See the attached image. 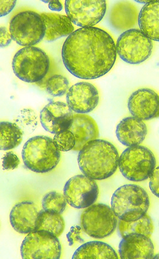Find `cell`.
<instances>
[{"label": "cell", "mask_w": 159, "mask_h": 259, "mask_svg": "<svg viewBox=\"0 0 159 259\" xmlns=\"http://www.w3.org/2000/svg\"><path fill=\"white\" fill-rule=\"evenodd\" d=\"M116 53L127 63L138 64L152 54V40L139 29L127 30L118 37L115 45Z\"/></svg>", "instance_id": "9c48e42d"}, {"label": "cell", "mask_w": 159, "mask_h": 259, "mask_svg": "<svg viewBox=\"0 0 159 259\" xmlns=\"http://www.w3.org/2000/svg\"><path fill=\"white\" fill-rule=\"evenodd\" d=\"M118 152L115 146L105 140L87 143L79 151L78 165L81 171L94 180L107 179L116 171Z\"/></svg>", "instance_id": "7a4b0ae2"}, {"label": "cell", "mask_w": 159, "mask_h": 259, "mask_svg": "<svg viewBox=\"0 0 159 259\" xmlns=\"http://www.w3.org/2000/svg\"><path fill=\"white\" fill-rule=\"evenodd\" d=\"M43 2L45 3H50V1H47V2H45V1H42Z\"/></svg>", "instance_id": "74e56055"}, {"label": "cell", "mask_w": 159, "mask_h": 259, "mask_svg": "<svg viewBox=\"0 0 159 259\" xmlns=\"http://www.w3.org/2000/svg\"><path fill=\"white\" fill-rule=\"evenodd\" d=\"M61 250L58 237L45 231H34L28 234L20 247L24 259H59Z\"/></svg>", "instance_id": "30bf717a"}, {"label": "cell", "mask_w": 159, "mask_h": 259, "mask_svg": "<svg viewBox=\"0 0 159 259\" xmlns=\"http://www.w3.org/2000/svg\"><path fill=\"white\" fill-rule=\"evenodd\" d=\"M60 151L51 138L37 136L31 138L24 145L22 158L25 167L37 174L51 171L60 160Z\"/></svg>", "instance_id": "277c9868"}, {"label": "cell", "mask_w": 159, "mask_h": 259, "mask_svg": "<svg viewBox=\"0 0 159 259\" xmlns=\"http://www.w3.org/2000/svg\"><path fill=\"white\" fill-rule=\"evenodd\" d=\"M14 123L20 128L23 134L32 133L37 125V115L32 110H22L15 119Z\"/></svg>", "instance_id": "83f0119b"}, {"label": "cell", "mask_w": 159, "mask_h": 259, "mask_svg": "<svg viewBox=\"0 0 159 259\" xmlns=\"http://www.w3.org/2000/svg\"><path fill=\"white\" fill-rule=\"evenodd\" d=\"M83 230L82 227L78 225L71 227L66 235L69 246H73L76 243L84 244L85 240L82 236Z\"/></svg>", "instance_id": "4dcf8cb0"}, {"label": "cell", "mask_w": 159, "mask_h": 259, "mask_svg": "<svg viewBox=\"0 0 159 259\" xmlns=\"http://www.w3.org/2000/svg\"><path fill=\"white\" fill-rule=\"evenodd\" d=\"M65 228V223L60 214L44 209L39 212L35 231H47L59 237Z\"/></svg>", "instance_id": "cb8c5ba5"}, {"label": "cell", "mask_w": 159, "mask_h": 259, "mask_svg": "<svg viewBox=\"0 0 159 259\" xmlns=\"http://www.w3.org/2000/svg\"><path fill=\"white\" fill-rule=\"evenodd\" d=\"M68 131L75 137L74 151H80L87 143L97 140L99 131L97 124L90 116L85 114L74 115L72 123Z\"/></svg>", "instance_id": "d6986e66"}, {"label": "cell", "mask_w": 159, "mask_h": 259, "mask_svg": "<svg viewBox=\"0 0 159 259\" xmlns=\"http://www.w3.org/2000/svg\"><path fill=\"white\" fill-rule=\"evenodd\" d=\"M63 194L67 203L77 209L89 207L94 204L99 196L98 186L95 180L83 175L70 178L66 182Z\"/></svg>", "instance_id": "8fae6325"}, {"label": "cell", "mask_w": 159, "mask_h": 259, "mask_svg": "<svg viewBox=\"0 0 159 259\" xmlns=\"http://www.w3.org/2000/svg\"><path fill=\"white\" fill-rule=\"evenodd\" d=\"M41 15L45 24L44 39L47 42L69 36L74 30L72 22L66 15L52 13H43Z\"/></svg>", "instance_id": "ffe728a7"}, {"label": "cell", "mask_w": 159, "mask_h": 259, "mask_svg": "<svg viewBox=\"0 0 159 259\" xmlns=\"http://www.w3.org/2000/svg\"><path fill=\"white\" fill-rule=\"evenodd\" d=\"M23 133L14 123L2 121L0 124V149L7 151L18 147L23 139Z\"/></svg>", "instance_id": "484cf974"}, {"label": "cell", "mask_w": 159, "mask_h": 259, "mask_svg": "<svg viewBox=\"0 0 159 259\" xmlns=\"http://www.w3.org/2000/svg\"><path fill=\"white\" fill-rule=\"evenodd\" d=\"M73 111L67 104L51 102L41 112L39 119L46 131L53 134L68 131L73 119Z\"/></svg>", "instance_id": "4fadbf2b"}, {"label": "cell", "mask_w": 159, "mask_h": 259, "mask_svg": "<svg viewBox=\"0 0 159 259\" xmlns=\"http://www.w3.org/2000/svg\"><path fill=\"white\" fill-rule=\"evenodd\" d=\"M72 258H118V256L106 243L93 241L84 243L75 250Z\"/></svg>", "instance_id": "603a6c76"}, {"label": "cell", "mask_w": 159, "mask_h": 259, "mask_svg": "<svg viewBox=\"0 0 159 259\" xmlns=\"http://www.w3.org/2000/svg\"><path fill=\"white\" fill-rule=\"evenodd\" d=\"M46 91L53 97H61L65 95L69 89L68 79L61 75H55L47 80Z\"/></svg>", "instance_id": "f1b7e54d"}, {"label": "cell", "mask_w": 159, "mask_h": 259, "mask_svg": "<svg viewBox=\"0 0 159 259\" xmlns=\"http://www.w3.org/2000/svg\"><path fill=\"white\" fill-rule=\"evenodd\" d=\"M17 1H5V0H1L0 1V16L3 17L9 13H10L14 9Z\"/></svg>", "instance_id": "836d02e7"}, {"label": "cell", "mask_w": 159, "mask_h": 259, "mask_svg": "<svg viewBox=\"0 0 159 259\" xmlns=\"http://www.w3.org/2000/svg\"><path fill=\"white\" fill-rule=\"evenodd\" d=\"M147 128L143 120L134 117L124 118L116 128L119 142L126 147L139 145L145 139Z\"/></svg>", "instance_id": "ac0fdd59"}, {"label": "cell", "mask_w": 159, "mask_h": 259, "mask_svg": "<svg viewBox=\"0 0 159 259\" xmlns=\"http://www.w3.org/2000/svg\"><path fill=\"white\" fill-rule=\"evenodd\" d=\"M158 166L155 168L152 174L149 177V188L151 192L157 198L159 197L158 193V175H159Z\"/></svg>", "instance_id": "d6a6232c"}, {"label": "cell", "mask_w": 159, "mask_h": 259, "mask_svg": "<svg viewBox=\"0 0 159 259\" xmlns=\"http://www.w3.org/2000/svg\"><path fill=\"white\" fill-rule=\"evenodd\" d=\"M122 259H151L154 256V246L150 238L139 234H131L123 238L118 245Z\"/></svg>", "instance_id": "2e32d148"}, {"label": "cell", "mask_w": 159, "mask_h": 259, "mask_svg": "<svg viewBox=\"0 0 159 259\" xmlns=\"http://www.w3.org/2000/svg\"><path fill=\"white\" fill-rule=\"evenodd\" d=\"M149 198L146 191L140 186L127 184L118 188L111 199V208L119 220L136 221L147 214Z\"/></svg>", "instance_id": "3957f363"}, {"label": "cell", "mask_w": 159, "mask_h": 259, "mask_svg": "<svg viewBox=\"0 0 159 259\" xmlns=\"http://www.w3.org/2000/svg\"><path fill=\"white\" fill-rule=\"evenodd\" d=\"M49 7L53 11L60 12L63 9L62 5L59 1H50Z\"/></svg>", "instance_id": "d590c367"}, {"label": "cell", "mask_w": 159, "mask_h": 259, "mask_svg": "<svg viewBox=\"0 0 159 259\" xmlns=\"http://www.w3.org/2000/svg\"><path fill=\"white\" fill-rule=\"evenodd\" d=\"M66 101L71 110L77 114H86L97 107L99 101V93L92 84L79 82L69 88Z\"/></svg>", "instance_id": "5bb4252c"}, {"label": "cell", "mask_w": 159, "mask_h": 259, "mask_svg": "<svg viewBox=\"0 0 159 259\" xmlns=\"http://www.w3.org/2000/svg\"><path fill=\"white\" fill-rule=\"evenodd\" d=\"M117 218L112 208L103 204H93L87 207L81 216L83 231L95 239L108 237L115 231Z\"/></svg>", "instance_id": "ba28073f"}, {"label": "cell", "mask_w": 159, "mask_h": 259, "mask_svg": "<svg viewBox=\"0 0 159 259\" xmlns=\"http://www.w3.org/2000/svg\"><path fill=\"white\" fill-rule=\"evenodd\" d=\"M12 39L20 46L32 47L44 39L46 27L41 14L31 11L19 13L10 24Z\"/></svg>", "instance_id": "52a82bcc"}, {"label": "cell", "mask_w": 159, "mask_h": 259, "mask_svg": "<svg viewBox=\"0 0 159 259\" xmlns=\"http://www.w3.org/2000/svg\"><path fill=\"white\" fill-rule=\"evenodd\" d=\"M114 40L107 32L96 27L74 31L62 48V59L67 70L75 77L94 79L104 76L116 59Z\"/></svg>", "instance_id": "6da1fadb"}, {"label": "cell", "mask_w": 159, "mask_h": 259, "mask_svg": "<svg viewBox=\"0 0 159 259\" xmlns=\"http://www.w3.org/2000/svg\"><path fill=\"white\" fill-rule=\"evenodd\" d=\"M117 231L119 236L122 238L131 234H142L150 238L153 232V225L146 214L136 221L127 222L119 220Z\"/></svg>", "instance_id": "d4e9b609"}, {"label": "cell", "mask_w": 159, "mask_h": 259, "mask_svg": "<svg viewBox=\"0 0 159 259\" xmlns=\"http://www.w3.org/2000/svg\"><path fill=\"white\" fill-rule=\"evenodd\" d=\"M67 203L64 194L56 191L46 193L42 200V207L44 210L60 214L65 211Z\"/></svg>", "instance_id": "4316f807"}, {"label": "cell", "mask_w": 159, "mask_h": 259, "mask_svg": "<svg viewBox=\"0 0 159 259\" xmlns=\"http://www.w3.org/2000/svg\"><path fill=\"white\" fill-rule=\"evenodd\" d=\"M20 163L18 157L13 152H8L3 158V168L4 170H12L17 168Z\"/></svg>", "instance_id": "1f68e13d"}, {"label": "cell", "mask_w": 159, "mask_h": 259, "mask_svg": "<svg viewBox=\"0 0 159 259\" xmlns=\"http://www.w3.org/2000/svg\"><path fill=\"white\" fill-rule=\"evenodd\" d=\"M0 32H1L0 33V40H1L0 45H1V47L4 48L10 45L13 39L10 32L8 31L7 28L3 26L1 27Z\"/></svg>", "instance_id": "e575fe53"}, {"label": "cell", "mask_w": 159, "mask_h": 259, "mask_svg": "<svg viewBox=\"0 0 159 259\" xmlns=\"http://www.w3.org/2000/svg\"><path fill=\"white\" fill-rule=\"evenodd\" d=\"M128 108L132 115L142 120H148L158 116V95L148 88L134 92L128 101Z\"/></svg>", "instance_id": "9a60e30c"}, {"label": "cell", "mask_w": 159, "mask_h": 259, "mask_svg": "<svg viewBox=\"0 0 159 259\" xmlns=\"http://www.w3.org/2000/svg\"><path fill=\"white\" fill-rule=\"evenodd\" d=\"M140 30L151 40H159V2L149 1L142 7L138 16Z\"/></svg>", "instance_id": "44dd1931"}, {"label": "cell", "mask_w": 159, "mask_h": 259, "mask_svg": "<svg viewBox=\"0 0 159 259\" xmlns=\"http://www.w3.org/2000/svg\"><path fill=\"white\" fill-rule=\"evenodd\" d=\"M65 11L68 17L75 25L90 28L96 25L106 12V1H66Z\"/></svg>", "instance_id": "7c38bea8"}, {"label": "cell", "mask_w": 159, "mask_h": 259, "mask_svg": "<svg viewBox=\"0 0 159 259\" xmlns=\"http://www.w3.org/2000/svg\"><path fill=\"white\" fill-rule=\"evenodd\" d=\"M39 212L33 202H19L13 207L10 215L13 228L20 234H29L35 231Z\"/></svg>", "instance_id": "e0dca14e"}, {"label": "cell", "mask_w": 159, "mask_h": 259, "mask_svg": "<svg viewBox=\"0 0 159 259\" xmlns=\"http://www.w3.org/2000/svg\"><path fill=\"white\" fill-rule=\"evenodd\" d=\"M118 168L123 176L132 182L147 180L156 166L153 153L144 146H133L119 157Z\"/></svg>", "instance_id": "8992f818"}, {"label": "cell", "mask_w": 159, "mask_h": 259, "mask_svg": "<svg viewBox=\"0 0 159 259\" xmlns=\"http://www.w3.org/2000/svg\"><path fill=\"white\" fill-rule=\"evenodd\" d=\"M138 11L133 4L127 2H121L112 8L110 13V22L113 26L120 30H129L137 24Z\"/></svg>", "instance_id": "7402d4cb"}, {"label": "cell", "mask_w": 159, "mask_h": 259, "mask_svg": "<svg viewBox=\"0 0 159 259\" xmlns=\"http://www.w3.org/2000/svg\"><path fill=\"white\" fill-rule=\"evenodd\" d=\"M50 60L41 48L27 47L21 49L14 56L12 68L16 76L23 82H41L49 72Z\"/></svg>", "instance_id": "5b68a950"}, {"label": "cell", "mask_w": 159, "mask_h": 259, "mask_svg": "<svg viewBox=\"0 0 159 259\" xmlns=\"http://www.w3.org/2000/svg\"><path fill=\"white\" fill-rule=\"evenodd\" d=\"M53 141L58 150L62 152L73 150L75 145V137L68 130L55 134Z\"/></svg>", "instance_id": "f546056e"}, {"label": "cell", "mask_w": 159, "mask_h": 259, "mask_svg": "<svg viewBox=\"0 0 159 259\" xmlns=\"http://www.w3.org/2000/svg\"><path fill=\"white\" fill-rule=\"evenodd\" d=\"M137 3L142 4H147L149 1H136Z\"/></svg>", "instance_id": "8d00e7d4"}]
</instances>
